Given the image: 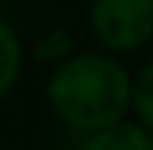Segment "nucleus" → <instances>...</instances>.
<instances>
[{
    "mask_svg": "<svg viewBox=\"0 0 153 150\" xmlns=\"http://www.w3.org/2000/svg\"><path fill=\"white\" fill-rule=\"evenodd\" d=\"M21 41L15 36V30L0 18V97H6L9 88L15 85V79L21 74Z\"/></svg>",
    "mask_w": 153,
    "mask_h": 150,
    "instance_id": "4",
    "label": "nucleus"
},
{
    "mask_svg": "<svg viewBox=\"0 0 153 150\" xmlns=\"http://www.w3.org/2000/svg\"><path fill=\"white\" fill-rule=\"evenodd\" d=\"M65 50H68V36L59 30V33H53V36H50V38H47V41L36 50V56H38V59H47L50 53H53V56H62Z\"/></svg>",
    "mask_w": 153,
    "mask_h": 150,
    "instance_id": "6",
    "label": "nucleus"
},
{
    "mask_svg": "<svg viewBox=\"0 0 153 150\" xmlns=\"http://www.w3.org/2000/svg\"><path fill=\"white\" fill-rule=\"evenodd\" d=\"M91 33L115 53H133L153 38V0H94Z\"/></svg>",
    "mask_w": 153,
    "mask_h": 150,
    "instance_id": "2",
    "label": "nucleus"
},
{
    "mask_svg": "<svg viewBox=\"0 0 153 150\" xmlns=\"http://www.w3.org/2000/svg\"><path fill=\"white\" fill-rule=\"evenodd\" d=\"M47 103L62 124L88 135L127 118L130 76L112 56L76 53L50 74Z\"/></svg>",
    "mask_w": 153,
    "mask_h": 150,
    "instance_id": "1",
    "label": "nucleus"
},
{
    "mask_svg": "<svg viewBox=\"0 0 153 150\" xmlns=\"http://www.w3.org/2000/svg\"><path fill=\"white\" fill-rule=\"evenodd\" d=\"M0 150H6V147H0Z\"/></svg>",
    "mask_w": 153,
    "mask_h": 150,
    "instance_id": "7",
    "label": "nucleus"
},
{
    "mask_svg": "<svg viewBox=\"0 0 153 150\" xmlns=\"http://www.w3.org/2000/svg\"><path fill=\"white\" fill-rule=\"evenodd\" d=\"M82 150H153V132L138 121H115L88 132Z\"/></svg>",
    "mask_w": 153,
    "mask_h": 150,
    "instance_id": "3",
    "label": "nucleus"
},
{
    "mask_svg": "<svg viewBox=\"0 0 153 150\" xmlns=\"http://www.w3.org/2000/svg\"><path fill=\"white\" fill-rule=\"evenodd\" d=\"M130 109L135 112L138 124L153 132V62H147L135 79H130Z\"/></svg>",
    "mask_w": 153,
    "mask_h": 150,
    "instance_id": "5",
    "label": "nucleus"
}]
</instances>
